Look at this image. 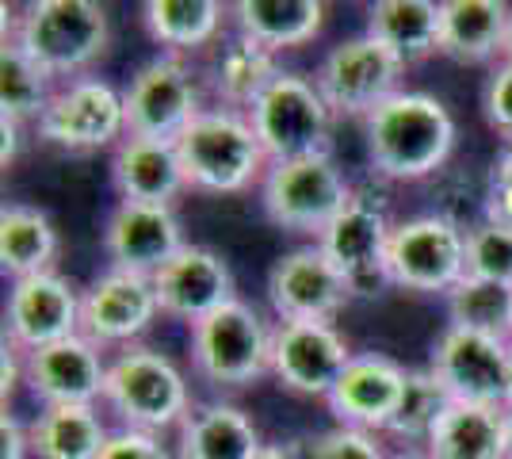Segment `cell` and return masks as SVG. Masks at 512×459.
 Here are the masks:
<instances>
[{
    "mask_svg": "<svg viewBox=\"0 0 512 459\" xmlns=\"http://www.w3.org/2000/svg\"><path fill=\"white\" fill-rule=\"evenodd\" d=\"M363 31L406 69L421 66L440 54V0H375L367 4Z\"/></svg>",
    "mask_w": 512,
    "mask_h": 459,
    "instance_id": "29",
    "label": "cell"
},
{
    "mask_svg": "<svg viewBox=\"0 0 512 459\" xmlns=\"http://www.w3.org/2000/svg\"><path fill=\"white\" fill-rule=\"evenodd\" d=\"M512 341L444 326L428 349V372L451 402L474 406H509Z\"/></svg>",
    "mask_w": 512,
    "mask_h": 459,
    "instance_id": "13",
    "label": "cell"
},
{
    "mask_svg": "<svg viewBox=\"0 0 512 459\" xmlns=\"http://www.w3.org/2000/svg\"><path fill=\"white\" fill-rule=\"evenodd\" d=\"M386 272L398 291L444 299L467 276V226L444 211L398 219L386 249Z\"/></svg>",
    "mask_w": 512,
    "mask_h": 459,
    "instance_id": "8",
    "label": "cell"
},
{
    "mask_svg": "<svg viewBox=\"0 0 512 459\" xmlns=\"http://www.w3.org/2000/svg\"><path fill=\"white\" fill-rule=\"evenodd\" d=\"M260 211L283 234L318 241L325 226L341 215L356 184L344 176L341 161L329 153H310L295 161H272L260 180Z\"/></svg>",
    "mask_w": 512,
    "mask_h": 459,
    "instance_id": "6",
    "label": "cell"
},
{
    "mask_svg": "<svg viewBox=\"0 0 512 459\" xmlns=\"http://www.w3.org/2000/svg\"><path fill=\"white\" fill-rule=\"evenodd\" d=\"M329 23L325 0H234L230 4V27L237 35L268 46L272 54L302 50L321 39Z\"/></svg>",
    "mask_w": 512,
    "mask_h": 459,
    "instance_id": "25",
    "label": "cell"
},
{
    "mask_svg": "<svg viewBox=\"0 0 512 459\" xmlns=\"http://www.w3.org/2000/svg\"><path fill=\"white\" fill-rule=\"evenodd\" d=\"M0 459H35L31 456V433L16 410L0 414Z\"/></svg>",
    "mask_w": 512,
    "mask_h": 459,
    "instance_id": "40",
    "label": "cell"
},
{
    "mask_svg": "<svg viewBox=\"0 0 512 459\" xmlns=\"http://www.w3.org/2000/svg\"><path fill=\"white\" fill-rule=\"evenodd\" d=\"M314 85L337 119H367L371 111L402 92L406 66L367 31L329 46L314 66Z\"/></svg>",
    "mask_w": 512,
    "mask_h": 459,
    "instance_id": "10",
    "label": "cell"
},
{
    "mask_svg": "<svg viewBox=\"0 0 512 459\" xmlns=\"http://www.w3.org/2000/svg\"><path fill=\"white\" fill-rule=\"evenodd\" d=\"M161 322V303L150 276L104 268L81 287V333L104 352L142 345Z\"/></svg>",
    "mask_w": 512,
    "mask_h": 459,
    "instance_id": "14",
    "label": "cell"
},
{
    "mask_svg": "<svg viewBox=\"0 0 512 459\" xmlns=\"http://www.w3.org/2000/svg\"><path fill=\"white\" fill-rule=\"evenodd\" d=\"M54 92L58 81L43 66H35L12 39L0 43V119L23 131H35Z\"/></svg>",
    "mask_w": 512,
    "mask_h": 459,
    "instance_id": "32",
    "label": "cell"
},
{
    "mask_svg": "<svg viewBox=\"0 0 512 459\" xmlns=\"http://www.w3.org/2000/svg\"><path fill=\"white\" fill-rule=\"evenodd\" d=\"M448 402L451 398L444 394V387L436 383V375L428 372V368H409L406 394L398 402V414L390 421L386 437L398 440L402 448H425L440 414L448 410Z\"/></svg>",
    "mask_w": 512,
    "mask_h": 459,
    "instance_id": "34",
    "label": "cell"
},
{
    "mask_svg": "<svg viewBox=\"0 0 512 459\" xmlns=\"http://www.w3.org/2000/svg\"><path fill=\"white\" fill-rule=\"evenodd\" d=\"M111 188L119 199L165 203V207H176V199L192 192L176 142L146 134H127L111 150Z\"/></svg>",
    "mask_w": 512,
    "mask_h": 459,
    "instance_id": "22",
    "label": "cell"
},
{
    "mask_svg": "<svg viewBox=\"0 0 512 459\" xmlns=\"http://www.w3.org/2000/svg\"><path fill=\"white\" fill-rule=\"evenodd\" d=\"M35 459H96L104 452L111 425L100 406H39L27 417Z\"/></svg>",
    "mask_w": 512,
    "mask_h": 459,
    "instance_id": "31",
    "label": "cell"
},
{
    "mask_svg": "<svg viewBox=\"0 0 512 459\" xmlns=\"http://www.w3.org/2000/svg\"><path fill=\"white\" fill-rule=\"evenodd\" d=\"M127 104V131L146 138H169L176 142L192 127V119L207 108L199 73L188 66V58L176 54H153L150 62L134 69V77L123 88Z\"/></svg>",
    "mask_w": 512,
    "mask_h": 459,
    "instance_id": "12",
    "label": "cell"
},
{
    "mask_svg": "<svg viewBox=\"0 0 512 459\" xmlns=\"http://www.w3.org/2000/svg\"><path fill=\"white\" fill-rule=\"evenodd\" d=\"M505 421H509V456H512V406L505 410Z\"/></svg>",
    "mask_w": 512,
    "mask_h": 459,
    "instance_id": "46",
    "label": "cell"
},
{
    "mask_svg": "<svg viewBox=\"0 0 512 459\" xmlns=\"http://www.w3.org/2000/svg\"><path fill=\"white\" fill-rule=\"evenodd\" d=\"M256 459H306V440H268Z\"/></svg>",
    "mask_w": 512,
    "mask_h": 459,
    "instance_id": "43",
    "label": "cell"
},
{
    "mask_svg": "<svg viewBox=\"0 0 512 459\" xmlns=\"http://www.w3.org/2000/svg\"><path fill=\"white\" fill-rule=\"evenodd\" d=\"M501 62H512V27H509V39H505V58Z\"/></svg>",
    "mask_w": 512,
    "mask_h": 459,
    "instance_id": "45",
    "label": "cell"
},
{
    "mask_svg": "<svg viewBox=\"0 0 512 459\" xmlns=\"http://www.w3.org/2000/svg\"><path fill=\"white\" fill-rule=\"evenodd\" d=\"M406 379L409 368L402 360L386 352H356L333 394L325 398V410L333 414V425L386 437L390 421L398 414V402L406 394Z\"/></svg>",
    "mask_w": 512,
    "mask_h": 459,
    "instance_id": "21",
    "label": "cell"
},
{
    "mask_svg": "<svg viewBox=\"0 0 512 459\" xmlns=\"http://www.w3.org/2000/svg\"><path fill=\"white\" fill-rule=\"evenodd\" d=\"M4 39L65 85L88 77L107 54L111 16L100 0H31L16 16H4Z\"/></svg>",
    "mask_w": 512,
    "mask_h": 459,
    "instance_id": "2",
    "label": "cell"
},
{
    "mask_svg": "<svg viewBox=\"0 0 512 459\" xmlns=\"http://www.w3.org/2000/svg\"><path fill=\"white\" fill-rule=\"evenodd\" d=\"M363 153L375 180L421 184L432 180L455 153L459 127L451 108L421 88H402L360 123Z\"/></svg>",
    "mask_w": 512,
    "mask_h": 459,
    "instance_id": "1",
    "label": "cell"
},
{
    "mask_svg": "<svg viewBox=\"0 0 512 459\" xmlns=\"http://www.w3.org/2000/svg\"><path fill=\"white\" fill-rule=\"evenodd\" d=\"M0 134H4V150H0V165L4 169H12L16 161H20V146H23V127L16 123H8V119H0Z\"/></svg>",
    "mask_w": 512,
    "mask_h": 459,
    "instance_id": "42",
    "label": "cell"
},
{
    "mask_svg": "<svg viewBox=\"0 0 512 459\" xmlns=\"http://www.w3.org/2000/svg\"><path fill=\"white\" fill-rule=\"evenodd\" d=\"M176 150L188 188L207 196H241L249 188H260L272 165L249 115L218 104L195 115L192 127L176 138Z\"/></svg>",
    "mask_w": 512,
    "mask_h": 459,
    "instance_id": "4",
    "label": "cell"
},
{
    "mask_svg": "<svg viewBox=\"0 0 512 459\" xmlns=\"http://www.w3.org/2000/svg\"><path fill=\"white\" fill-rule=\"evenodd\" d=\"M100 245H104L107 268L153 276L188 245V234L176 207L115 199L100 230Z\"/></svg>",
    "mask_w": 512,
    "mask_h": 459,
    "instance_id": "18",
    "label": "cell"
},
{
    "mask_svg": "<svg viewBox=\"0 0 512 459\" xmlns=\"http://www.w3.org/2000/svg\"><path fill=\"white\" fill-rule=\"evenodd\" d=\"M482 219L501 222L512 230V142H505L493 157L486 188H482Z\"/></svg>",
    "mask_w": 512,
    "mask_h": 459,
    "instance_id": "38",
    "label": "cell"
},
{
    "mask_svg": "<svg viewBox=\"0 0 512 459\" xmlns=\"http://www.w3.org/2000/svg\"><path fill=\"white\" fill-rule=\"evenodd\" d=\"M352 356L356 349L337 322H276L272 379L295 398L325 402Z\"/></svg>",
    "mask_w": 512,
    "mask_h": 459,
    "instance_id": "16",
    "label": "cell"
},
{
    "mask_svg": "<svg viewBox=\"0 0 512 459\" xmlns=\"http://www.w3.org/2000/svg\"><path fill=\"white\" fill-rule=\"evenodd\" d=\"M272 341L276 322H268L253 303L237 295L234 303L218 306L188 329L192 372L222 391V398L230 391H249L272 375Z\"/></svg>",
    "mask_w": 512,
    "mask_h": 459,
    "instance_id": "5",
    "label": "cell"
},
{
    "mask_svg": "<svg viewBox=\"0 0 512 459\" xmlns=\"http://www.w3.org/2000/svg\"><path fill=\"white\" fill-rule=\"evenodd\" d=\"M512 4L505 0H440V58L455 66H497L505 58Z\"/></svg>",
    "mask_w": 512,
    "mask_h": 459,
    "instance_id": "24",
    "label": "cell"
},
{
    "mask_svg": "<svg viewBox=\"0 0 512 459\" xmlns=\"http://www.w3.org/2000/svg\"><path fill=\"white\" fill-rule=\"evenodd\" d=\"M107 360L111 352L88 341L85 333L23 352L27 391L39 406H104Z\"/></svg>",
    "mask_w": 512,
    "mask_h": 459,
    "instance_id": "20",
    "label": "cell"
},
{
    "mask_svg": "<svg viewBox=\"0 0 512 459\" xmlns=\"http://www.w3.org/2000/svg\"><path fill=\"white\" fill-rule=\"evenodd\" d=\"M127 134L123 88L96 73L58 85V92L50 96V108L43 111V119L35 127V138L43 146L62 153L115 150Z\"/></svg>",
    "mask_w": 512,
    "mask_h": 459,
    "instance_id": "11",
    "label": "cell"
},
{
    "mask_svg": "<svg viewBox=\"0 0 512 459\" xmlns=\"http://www.w3.org/2000/svg\"><path fill=\"white\" fill-rule=\"evenodd\" d=\"M96 459H176L172 444H165V437L153 433H138V429H111L104 452Z\"/></svg>",
    "mask_w": 512,
    "mask_h": 459,
    "instance_id": "39",
    "label": "cell"
},
{
    "mask_svg": "<svg viewBox=\"0 0 512 459\" xmlns=\"http://www.w3.org/2000/svg\"><path fill=\"white\" fill-rule=\"evenodd\" d=\"M268 440L260 437L256 417L234 398L195 402L192 414L176 429V459H256Z\"/></svg>",
    "mask_w": 512,
    "mask_h": 459,
    "instance_id": "23",
    "label": "cell"
},
{
    "mask_svg": "<svg viewBox=\"0 0 512 459\" xmlns=\"http://www.w3.org/2000/svg\"><path fill=\"white\" fill-rule=\"evenodd\" d=\"M150 280L161 303V318L184 322L188 329L214 314L218 306L237 299V280L226 253H218L214 245H203V241H188Z\"/></svg>",
    "mask_w": 512,
    "mask_h": 459,
    "instance_id": "19",
    "label": "cell"
},
{
    "mask_svg": "<svg viewBox=\"0 0 512 459\" xmlns=\"http://www.w3.org/2000/svg\"><path fill=\"white\" fill-rule=\"evenodd\" d=\"M138 12L150 43L176 58L218 46L222 31L230 27V4L222 0H146Z\"/></svg>",
    "mask_w": 512,
    "mask_h": 459,
    "instance_id": "26",
    "label": "cell"
},
{
    "mask_svg": "<svg viewBox=\"0 0 512 459\" xmlns=\"http://www.w3.org/2000/svg\"><path fill=\"white\" fill-rule=\"evenodd\" d=\"M264 295L276 322H337L344 306L356 303L344 276L318 249V241L279 253L268 268Z\"/></svg>",
    "mask_w": 512,
    "mask_h": 459,
    "instance_id": "15",
    "label": "cell"
},
{
    "mask_svg": "<svg viewBox=\"0 0 512 459\" xmlns=\"http://www.w3.org/2000/svg\"><path fill=\"white\" fill-rule=\"evenodd\" d=\"M283 66H279V54H272L268 46L253 43L245 35H230L226 43H218V58L211 66V92L218 108L230 111H249L272 88Z\"/></svg>",
    "mask_w": 512,
    "mask_h": 459,
    "instance_id": "30",
    "label": "cell"
},
{
    "mask_svg": "<svg viewBox=\"0 0 512 459\" xmlns=\"http://www.w3.org/2000/svg\"><path fill=\"white\" fill-rule=\"evenodd\" d=\"M245 115H249L268 161H295V157L333 150L337 115L329 111L314 77H306V73L283 69L272 81V88Z\"/></svg>",
    "mask_w": 512,
    "mask_h": 459,
    "instance_id": "9",
    "label": "cell"
},
{
    "mask_svg": "<svg viewBox=\"0 0 512 459\" xmlns=\"http://www.w3.org/2000/svg\"><path fill=\"white\" fill-rule=\"evenodd\" d=\"M467 276L512 287V230L501 222H467Z\"/></svg>",
    "mask_w": 512,
    "mask_h": 459,
    "instance_id": "35",
    "label": "cell"
},
{
    "mask_svg": "<svg viewBox=\"0 0 512 459\" xmlns=\"http://www.w3.org/2000/svg\"><path fill=\"white\" fill-rule=\"evenodd\" d=\"M444 310H448V326L512 341V287L463 276L444 295Z\"/></svg>",
    "mask_w": 512,
    "mask_h": 459,
    "instance_id": "33",
    "label": "cell"
},
{
    "mask_svg": "<svg viewBox=\"0 0 512 459\" xmlns=\"http://www.w3.org/2000/svg\"><path fill=\"white\" fill-rule=\"evenodd\" d=\"M509 406L448 402L425 452L432 459H512L509 456Z\"/></svg>",
    "mask_w": 512,
    "mask_h": 459,
    "instance_id": "27",
    "label": "cell"
},
{
    "mask_svg": "<svg viewBox=\"0 0 512 459\" xmlns=\"http://www.w3.org/2000/svg\"><path fill=\"white\" fill-rule=\"evenodd\" d=\"M394 215L390 199L375 184H356L352 199L341 207V215L325 226L318 238V249L333 261V268L344 276L352 299H383L390 291V272H386V249L394 234Z\"/></svg>",
    "mask_w": 512,
    "mask_h": 459,
    "instance_id": "7",
    "label": "cell"
},
{
    "mask_svg": "<svg viewBox=\"0 0 512 459\" xmlns=\"http://www.w3.org/2000/svg\"><path fill=\"white\" fill-rule=\"evenodd\" d=\"M27 387V372H23V352L16 345L4 341L0 349V398H4V410H12V398L16 391Z\"/></svg>",
    "mask_w": 512,
    "mask_h": 459,
    "instance_id": "41",
    "label": "cell"
},
{
    "mask_svg": "<svg viewBox=\"0 0 512 459\" xmlns=\"http://www.w3.org/2000/svg\"><path fill=\"white\" fill-rule=\"evenodd\" d=\"M81 333V287L65 272L12 280L4 295V341L20 352L46 349Z\"/></svg>",
    "mask_w": 512,
    "mask_h": 459,
    "instance_id": "17",
    "label": "cell"
},
{
    "mask_svg": "<svg viewBox=\"0 0 512 459\" xmlns=\"http://www.w3.org/2000/svg\"><path fill=\"white\" fill-rule=\"evenodd\" d=\"M192 406V383L165 349L142 341V345L111 352L104 410L119 421V429L165 437L184 425Z\"/></svg>",
    "mask_w": 512,
    "mask_h": 459,
    "instance_id": "3",
    "label": "cell"
},
{
    "mask_svg": "<svg viewBox=\"0 0 512 459\" xmlns=\"http://www.w3.org/2000/svg\"><path fill=\"white\" fill-rule=\"evenodd\" d=\"M58 257H62V234L43 207L31 203L0 207V272L8 276V284L54 272Z\"/></svg>",
    "mask_w": 512,
    "mask_h": 459,
    "instance_id": "28",
    "label": "cell"
},
{
    "mask_svg": "<svg viewBox=\"0 0 512 459\" xmlns=\"http://www.w3.org/2000/svg\"><path fill=\"white\" fill-rule=\"evenodd\" d=\"M306 459H390V452L379 433L329 425L314 437H306Z\"/></svg>",
    "mask_w": 512,
    "mask_h": 459,
    "instance_id": "36",
    "label": "cell"
},
{
    "mask_svg": "<svg viewBox=\"0 0 512 459\" xmlns=\"http://www.w3.org/2000/svg\"><path fill=\"white\" fill-rule=\"evenodd\" d=\"M509 406H512V364H509Z\"/></svg>",
    "mask_w": 512,
    "mask_h": 459,
    "instance_id": "47",
    "label": "cell"
},
{
    "mask_svg": "<svg viewBox=\"0 0 512 459\" xmlns=\"http://www.w3.org/2000/svg\"><path fill=\"white\" fill-rule=\"evenodd\" d=\"M482 119L501 146L512 142V62H497L482 85Z\"/></svg>",
    "mask_w": 512,
    "mask_h": 459,
    "instance_id": "37",
    "label": "cell"
},
{
    "mask_svg": "<svg viewBox=\"0 0 512 459\" xmlns=\"http://www.w3.org/2000/svg\"><path fill=\"white\" fill-rule=\"evenodd\" d=\"M390 459H432L425 448H398V452H390Z\"/></svg>",
    "mask_w": 512,
    "mask_h": 459,
    "instance_id": "44",
    "label": "cell"
}]
</instances>
